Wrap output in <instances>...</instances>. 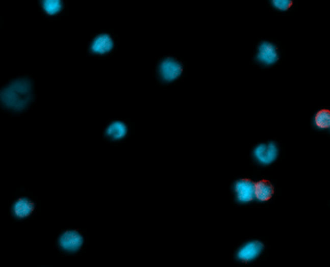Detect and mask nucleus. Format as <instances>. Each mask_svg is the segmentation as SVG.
Instances as JSON below:
<instances>
[{"label":"nucleus","instance_id":"obj_1","mask_svg":"<svg viewBox=\"0 0 330 267\" xmlns=\"http://www.w3.org/2000/svg\"><path fill=\"white\" fill-rule=\"evenodd\" d=\"M31 81L28 79L16 80L0 93V101L9 109L22 110L31 101Z\"/></svg>","mask_w":330,"mask_h":267},{"label":"nucleus","instance_id":"obj_2","mask_svg":"<svg viewBox=\"0 0 330 267\" xmlns=\"http://www.w3.org/2000/svg\"><path fill=\"white\" fill-rule=\"evenodd\" d=\"M183 72L182 64L177 60L171 59V57H166L165 60L161 61L159 65V74L161 79L166 83H171L181 77Z\"/></svg>","mask_w":330,"mask_h":267},{"label":"nucleus","instance_id":"obj_3","mask_svg":"<svg viewBox=\"0 0 330 267\" xmlns=\"http://www.w3.org/2000/svg\"><path fill=\"white\" fill-rule=\"evenodd\" d=\"M254 156L262 165H270L278 156V149L274 143L261 144L254 150Z\"/></svg>","mask_w":330,"mask_h":267},{"label":"nucleus","instance_id":"obj_4","mask_svg":"<svg viewBox=\"0 0 330 267\" xmlns=\"http://www.w3.org/2000/svg\"><path fill=\"white\" fill-rule=\"evenodd\" d=\"M239 202L246 203L255 198V184L249 179H240L234 185Z\"/></svg>","mask_w":330,"mask_h":267},{"label":"nucleus","instance_id":"obj_5","mask_svg":"<svg viewBox=\"0 0 330 267\" xmlns=\"http://www.w3.org/2000/svg\"><path fill=\"white\" fill-rule=\"evenodd\" d=\"M84 243V237L77 231H66L60 237V246L66 251H77Z\"/></svg>","mask_w":330,"mask_h":267},{"label":"nucleus","instance_id":"obj_6","mask_svg":"<svg viewBox=\"0 0 330 267\" xmlns=\"http://www.w3.org/2000/svg\"><path fill=\"white\" fill-rule=\"evenodd\" d=\"M278 59L279 57L278 53H276L275 46L267 41L262 42L260 48H258L257 60L265 65H272L278 61Z\"/></svg>","mask_w":330,"mask_h":267},{"label":"nucleus","instance_id":"obj_7","mask_svg":"<svg viewBox=\"0 0 330 267\" xmlns=\"http://www.w3.org/2000/svg\"><path fill=\"white\" fill-rule=\"evenodd\" d=\"M263 250V245L260 241H250L242 246L238 251V258L243 261H250L257 258Z\"/></svg>","mask_w":330,"mask_h":267},{"label":"nucleus","instance_id":"obj_8","mask_svg":"<svg viewBox=\"0 0 330 267\" xmlns=\"http://www.w3.org/2000/svg\"><path fill=\"white\" fill-rule=\"evenodd\" d=\"M112 48H113L112 38L109 35H105V33L104 35H99L95 38L92 44V47H90V49H92L93 53L99 54V55L109 53V51L112 50Z\"/></svg>","mask_w":330,"mask_h":267},{"label":"nucleus","instance_id":"obj_9","mask_svg":"<svg viewBox=\"0 0 330 267\" xmlns=\"http://www.w3.org/2000/svg\"><path fill=\"white\" fill-rule=\"evenodd\" d=\"M33 209H35V204L32 203V201H30V200L27 198H22L17 200L15 204H14L13 210L16 217L24 218L28 217L29 215L33 211Z\"/></svg>","mask_w":330,"mask_h":267},{"label":"nucleus","instance_id":"obj_10","mask_svg":"<svg viewBox=\"0 0 330 267\" xmlns=\"http://www.w3.org/2000/svg\"><path fill=\"white\" fill-rule=\"evenodd\" d=\"M273 195V186L267 180H261L255 184V198L260 201H267Z\"/></svg>","mask_w":330,"mask_h":267},{"label":"nucleus","instance_id":"obj_11","mask_svg":"<svg viewBox=\"0 0 330 267\" xmlns=\"http://www.w3.org/2000/svg\"><path fill=\"white\" fill-rule=\"evenodd\" d=\"M127 126L121 121H114L108 127L107 135L112 140H121L127 135Z\"/></svg>","mask_w":330,"mask_h":267},{"label":"nucleus","instance_id":"obj_12","mask_svg":"<svg viewBox=\"0 0 330 267\" xmlns=\"http://www.w3.org/2000/svg\"><path fill=\"white\" fill-rule=\"evenodd\" d=\"M315 126L319 128H330V111L329 110H321L317 113L314 118Z\"/></svg>","mask_w":330,"mask_h":267},{"label":"nucleus","instance_id":"obj_13","mask_svg":"<svg viewBox=\"0 0 330 267\" xmlns=\"http://www.w3.org/2000/svg\"><path fill=\"white\" fill-rule=\"evenodd\" d=\"M42 7H44L47 14L55 15V14L61 12L63 5H62L61 0H44V2H42Z\"/></svg>","mask_w":330,"mask_h":267},{"label":"nucleus","instance_id":"obj_14","mask_svg":"<svg viewBox=\"0 0 330 267\" xmlns=\"http://www.w3.org/2000/svg\"><path fill=\"white\" fill-rule=\"evenodd\" d=\"M272 5L280 11H287L291 6V2L290 0H273Z\"/></svg>","mask_w":330,"mask_h":267}]
</instances>
